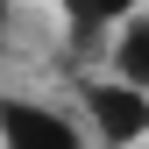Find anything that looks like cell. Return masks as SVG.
<instances>
[{"label":"cell","mask_w":149,"mask_h":149,"mask_svg":"<svg viewBox=\"0 0 149 149\" xmlns=\"http://www.w3.org/2000/svg\"><path fill=\"white\" fill-rule=\"evenodd\" d=\"M114 71H121L128 85H142V92H149V7H142V14H128V22L114 29Z\"/></svg>","instance_id":"obj_3"},{"label":"cell","mask_w":149,"mask_h":149,"mask_svg":"<svg viewBox=\"0 0 149 149\" xmlns=\"http://www.w3.org/2000/svg\"><path fill=\"white\" fill-rule=\"evenodd\" d=\"M0 149H92V142L64 107L36 92H0Z\"/></svg>","instance_id":"obj_2"},{"label":"cell","mask_w":149,"mask_h":149,"mask_svg":"<svg viewBox=\"0 0 149 149\" xmlns=\"http://www.w3.org/2000/svg\"><path fill=\"white\" fill-rule=\"evenodd\" d=\"M78 100H85L92 135H100L107 149H135V142H149V92H142V85H128L121 71L85 78V85H78Z\"/></svg>","instance_id":"obj_1"},{"label":"cell","mask_w":149,"mask_h":149,"mask_svg":"<svg viewBox=\"0 0 149 149\" xmlns=\"http://www.w3.org/2000/svg\"><path fill=\"white\" fill-rule=\"evenodd\" d=\"M7 14H14V0H0V29H7Z\"/></svg>","instance_id":"obj_5"},{"label":"cell","mask_w":149,"mask_h":149,"mask_svg":"<svg viewBox=\"0 0 149 149\" xmlns=\"http://www.w3.org/2000/svg\"><path fill=\"white\" fill-rule=\"evenodd\" d=\"M57 7H64V22L78 36H100V29H121L128 14H142L149 0H57Z\"/></svg>","instance_id":"obj_4"}]
</instances>
